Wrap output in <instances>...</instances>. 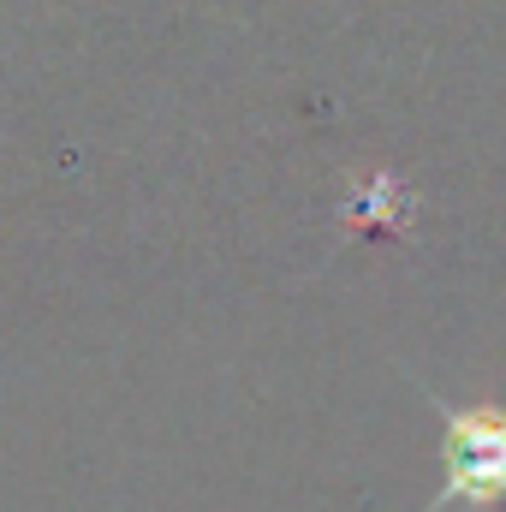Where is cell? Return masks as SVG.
Returning a JSON list of instances; mask_svg holds the SVG:
<instances>
[{
  "label": "cell",
  "mask_w": 506,
  "mask_h": 512,
  "mask_svg": "<svg viewBox=\"0 0 506 512\" xmlns=\"http://www.w3.org/2000/svg\"><path fill=\"white\" fill-rule=\"evenodd\" d=\"M453 489H465V501H495L506 489V423L483 447H465V459L453 453Z\"/></svg>",
  "instance_id": "1"
}]
</instances>
